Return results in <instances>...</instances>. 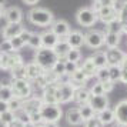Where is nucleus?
<instances>
[{
    "label": "nucleus",
    "mask_w": 127,
    "mask_h": 127,
    "mask_svg": "<svg viewBox=\"0 0 127 127\" xmlns=\"http://www.w3.org/2000/svg\"><path fill=\"white\" fill-rule=\"evenodd\" d=\"M89 106L97 114V113H100V111H103V110H106L109 107V98H107L106 94H101V96H90Z\"/></svg>",
    "instance_id": "obj_14"
},
{
    "label": "nucleus",
    "mask_w": 127,
    "mask_h": 127,
    "mask_svg": "<svg viewBox=\"0 0 127 127\" xmlns=\"http://www.w3.org/2000/svg\"><path fill=\"white\" fill-rule=\"evenodd\" d=\"M76 20L83 27H92V26H94V23L98 19H97V14L90 10V7H81L76 13Z\"/></svg>",
    "instance_id": "obj_5"
},
{
    "label": "nucleus",
    "mask_w": 127,
    "mask_h": 127,
    "mask_svg": "<svg viewBox=\"0 0 127 127\" xmlns=\"http://www.w3.org/2000/svg\"><path fill=\"white\" fill-rule=\"evenodd\" d=\"M101 9V6H100V3L98 1H93V4H92V7H90V10L92 12H94L96 14H97V12Z\"/></svg>",
    "instance_id": "obj_51"
},
{
    "label": "nucleus",
    "mask_w": 127,
    "mask_h": 127,
    "mask_svg": "<svg viewBox=\"0 0 127 127\" xmlns=\"http://www.w3.org/2000/svg\"><path fill=\"white\" fill-rule=\"evenodd\" d=\"M104 44L107 46V49H114V47H119L120 44V34L117 33H104Z\"/></svg>",
    "instance_id": "obj_26"
},
{
    "label": "nucleus",
    "mask_w": 127,
    "mask_h": 127,
    "mask_svg": "<svg viewBox=\"0 0 127 127\" xmlns=\"http://www.w3.org/2000/svg\"><path fill=\"white\" fill-rule=\"evenodd\" d=\"M4 3H6V0H0V6H4Z\"/></svg>",
    "instance_id": "obj_57"
},
{
    "label": "nucleus",
    "mask_w": 127,
    "mask_h": 127,
    "mask_svg": "<svg viewBox=\"0 0 127 127\" xmlns=\"http://www.w3.org/2000/svg\"><path fill=\"white\" fill-rule=\"evenodd\" d=\"M30 36H32V32H30V30H26V29H24L23 32L20 33V36H19V37H20V39L24 41V44H27V41H29Z\"/></svg>",
    "instance_id": "obj_48"
},
{
    "label": "nucleus",
    "mask_w": 127,
    "mask_h": 127,
    "mask_svg": "<svg viewBox=\"0 0 127 127\" xmlns=\"http://www.w3.org/2000/svg\"><path fill=\"white\" fill-rule=\"evenodd\" d=\"M4 19L7 20V23H22V19H23V12L22 9L17 6H12L6 9L4 12Z\"/></svg>",
    "instance_id": "obj_19"
},
{
    "label": "nucleus",
    "mask_w": 127,
    "mask_h": 127,
    "mask_svg": "<svg viewBox=\"0 0 127 127\" xmlns=\"http://www.w3.org/2000/svg\"><path fill=\"white\" fill-rule=\"evenodd\" d=\"M12 79H26V63H19L12 70Z\"/></svg>",
    "instance_id": "obj_29"
},
{
    "label": "nucleus",
    "mask_w": 127,
    "mask_h": 127,
    "mask_svg": "<svg viewBox=\"0 0 127 127\" xmlns=\"http://www.w3.org/2000/svg\"><path fill=\"white\" fill-rule=\"evenodd\" d=\"M97 19L100 22H103L104 24H110L111 22L119 19V13L113 7H101L97 12Z\"/></svg>",
    "instance_id": "obj_16"
},
{
    "label": "nucleus",
    "mask_w": 127,
    "mask_h": 127,
    "mask_svg": "<svg viewBox=\"0 0 127 127\" xmlns=\"http://www.w3.org/2000/svg\"><path fill=\"white\" fill-rule=\"evenodd\" d=\"M7 110H9V103H6V101H1V100H0V114L6 113Z\"/></svg>",
    "instance_id": "obj_50"
},
{
    "label": "nucleus",
    "mask_w": 127,
    "mask_h": 127,
    "mask_svg": "<svg viewBox=\"0 0 127 127\" xmlns=\"http://www.w3.org/2000/svg\"><path fill=\"white\" fill-rule=\"evenodd\" d=\"M14 120L20 121L22 124H26V123L30 121V116L27 114L23 109H19L17 111H14Z\"/></svg>",
    "instance_id": "obj_36"
},
{
    "label": "nucleus",
    "mask_w": 127,
    "mask_h": 127,
    "mask_svg": "<svg viewBox=\"0 0 127 127\" xmlns=\"http://www.w3.org/2000/svg\"><path fill=\"white\" fill-rule=\"evenodd\" d=\"M107 32H110V33H117V34H121V33H123V29H121L120 20L117 19V20H114V22H111L110 24H107Z\"/></svg>",
    "instance_id": "obj_37"
},
{
    "label": "nucleus",
    "mask_w": 127,
    "mask_h": 127,
    "mask_svg": "<svg viewBox=\"0 0 127 127\" xmlns=\"http://www.w3.org/2000/svg\"><path fill=\"white\" fill-rule=\"evenodd\" d=\"M27 46H30L32 49H34V50L41 49V36L39 33H32L29 41H27Z\"/></svg>",
    "instance_id": "obj_32"
},
{
    "label": "nucleus",
    "mask_w": 127,
    "mask_h": 127,
    "mask_svg": "<svg viewBox=\"0 0 127 127\" xmlns=\"http://www.w3.org/2000/svg\"><path fill=\"white\" fill-rule=\"evenodd\" d=\"M23 127H37V126H36V124H33V123H30V121H29V123H26V124H23Z\"/></svg>",
    "instance_id": "obj_55"
},
{
    "label": "nucleus",
    "mask_w": 127,
    "mask_h": 127,
    "mask_svg": "<svg viewBox=\"0 0 127 127\" xmlns=\"http://www.w3.org/2000/svg\"><path fill=\"white\" fill-rule=\"evenodd\" d=\"M101 86H103L104 94H107V93H110L114 89V83H113V81H106V83H101Z\"/></svg>",
    "instance_id": "obj_47"
},
{
    "label": "nucleus",
    "mask_w": 127,
    "mask_h": 127,
    "mask_svg": "<svg viewBox=\"0 0 127 127\" xmlns=\"http://www.w3.org/2000/svg\"><path fill=\"white\" fill-rule=\"evenodd\" d=\"M96 77H97L98 83H106V81H110L109 69H107V67H103V69H97Z\"/></svg>",
    "instance_id": "obj_35"
},
{
    "label": "nucleus",
    "mask_w": 127,
    "mask_h": 127,
    "mask_svg": "<svg viewBox=\"0 0 127 127\" xmlns=\"http://www.w3.org/2000/svg\"><path fill=\"white\" fill-rule=\"evenodd\" d=\"M97 119L100 121H101V124H103L104 127L109 126V124H113L116 121V117H114V111H113V109H107L103 110V111H100V113H97Z\"/></svg>",
    "instance_id": "obj_25"
},
{
    "label": "nucleus",
    "mask_w": 127,
    "mask_h": 127,
    "mask_svg": "<svg viewBox=\"0 0 127 127\" xmlns=\"http://www.w3.org/2000/svg\"><path fill=\"white\" fill-rule=\"evenodd\" d=\"M120 70H121L120 81H123L124 84H127V54H126V57H124V60H123L121 64H120Z\"/></svg>",
    "instance_id": "obj_41"
},
{
    "label": "nucleus",
    "mask_w": 127,
    "mask_h": 127,
    "mask_svg": "<svg viewBox=\"0 0 127 127\" xmlns=\"http://www.w3.org/2000/svg\"><path fill=\"white\" fill-rule=\"evenodd\" d=\"M84 127H104V126L101 124V121L97 119V116H94L93 119L84 121Z\"/></svg>",
    "instance_id": "obj_45"
},
{
    "label": "nucleus",
    "mask_w": 127,
    "mask_h": 127,
    "mask_svg": "<svg viewBox=\"0 0 127 127\" xmlns=\"http://www.w3.org/2000/svg\"><path fill=\"white\" fill-rule=\"evenodd\" d=\"M92 1H97V0H92Z\"/></svg>",
    "instance_id": "obj_58"
},
{
    "label": "nucleus",
    "mask_w": 127,
    "mask_h": 127,
    "mask_svg": "<svg viewBox=\"0 0 127 127\" xmlns=\"http://www.w3.org/2000/svg\"><path fill=\"white\" fill-rule=\"evenodd\" d=\"M93 62L96 64L97 69H103V67H107V59H106V53L98 50V52L94 53V56H92Z\"/></svg>",
    "instance_id": "obj_28"
},
{
    "label": "nucleus",
    "mask_w": 127,
    "mask_h": 127,
    "mask_svg": "<svg viewBox=\"0 0 127 127\" xmlns=\"http://www.w3.org/2000/svg\"><path fill=\"white\" fill-rule=\"evenodd\" d=\"M97 1L100 3L101 7H113V4H114V0H97Z\"/></svg>",
    "instance_id": "obj_49"
},
{
    "label": "nucleus",
    "mask_w": 127,
    "mask_h": 127,
    "mask_svg": "<svg viewBox=\"0 0 127 127\" xmlns=\"http://www.w3.org/2000/svg\"><path fill=\"white\" fill-rule=\"evenodd\" d=\"M114 111V117L117 124H120L123 127H127V100H121L116 104V107L113 109Z\"/></svg>",
    "instance_id": "obj_12"
},
{
    "label": "nucleus",
    "mask_w": 127,
    "mask_h": 127,
    "mask_svg": "<svg viewBox=\"0 0 127 127\" xmlns=\"http://www.w3.org/2000/svg\"><path fill=\"white\" fill-rule=\"evenodd\" d=\"M0 127H9V126H7L6 123H3V121L0 120Z\"/></svg>",
    "instance_id": "obj_56"
},
{
    "label": "nucleus",
    "mask_w": 127,
    "mask_h": 127,
    "mask_svg": "<svg viewBox=\"0 0 127 127\" xmlns=\"http://www.w3.org/2000/svg\"><path fill=\"white\" fill-rule=\"evenodd\" d=\"M84 44L90 49H100L104 44V33L100 30H89L84 34Z\"/></svg>",
    "instance_id": "obj_8"
},
{
    "label": "nucleus",
    "mask_w": 127,
    "mask_h": 127,
    "mask_svg": "<svg viewBox=\"0 0 127 127\" xmlns=\"http://www.w3.org/2000/svg\"><path fill=\"white\" fill-rule=\"evenodd\" d=\"M77 109H79V111H80V116H81V120H83V123H84V121H87V120H90V119H93V117L96 116L94 110L89 106V103L83 104V106H79Z\"/></svg>",
    "instance_id": "obj_27"
},
{
    "label": "nucleus",
    "mask_w": 127,
    "mask_h": 127,
    "mask_svg": "<svg viewBox=\"0 0 127 127\" xmlns=\"http://www.w3.org/2000/svg\"><path fill=\"white\" fill-rule=\"evenodd\" d=\"M81 59V52L80 49H70V52L67 53L66 56V62H74V63H79Z\"/></svg>",
    "instance_id": "obj_33"
},
{
    "label": "nucleus",
    "mask_w": 127,
    "mask_h": 127,
    "mask_svg": "<svg viewBox=\"0 0 127 127\" xmlns=\"http://www.w3.org/2000/svg\"><path fill=\"white\" fill-rule=\"evenodd\" d=\"M50 30L59 37V40H66L67 36H69V33L71 32L70 24L67 23L66 20H63V19L54 20L52 23V26H50Z\"/></svg>",
    "instance_id": "obj_9"
},
{
    "label": "nucleus",
    "mask_w": 127,
    "mask_h": 127,
    "mask_svg": "<svg viewBox=\"0 0 127 127\" xmlns=\"http://www.w3.org/2000/svg\"><path fill=\"white\" fill-rule=\"evenodd\" d=\"M66 120L69 124L71 126H80L83 120H81V116H80V111L77 107H71L66 111Z\"/></svg>",
    "instance_id": "obj_23"
},
{
    "label": "nucleus",
    "mask_w": 127,
    "mask_h": 127,
    "mask_svg": "<svg viewBox=\"0 0 127 127\" xmlns=\"http://www.w3.org/2000/svg\"><path fill=\"white\" fill-rule=\"evenodd\" d=\"M4 12H6L4 6H0V19H3V17H4Z\"/></svg>",
    "instance_id": "obj_54"
},
{
    "label": "nucleus",
    "mask_w": 127,
    "mask_h": 127,
    "mask_svg": "<svg viewBox=\"0 0 127 127\" xmlns=\"http://www.w3.org/2000/svg\"><path fill=\"white\" fill-rule=\"evenodd\" d=\"M79 69L87 76V79H90V77H93V76H96V73H97V67H96V64H94V62H93L92 57H87L86 60L83 62V64L79 66Z\"/></svg>",
    "instance_id": "obj_22"
},
{
    "label": "nucleus",
    "mask_w": 127,
    "mask_h": 127,
    "mask_svg": "<svg viewBox=\"0 0 127 127\" xmlns=\"http://www.w3.org/2000/svg\"><path fill=\"white\" fill-rule=\"evenodd\" d=\"M9 86L12 89L14 98H19L23 101V100H27L29 97H32L33 87L27 79H12V83Z\"/></svg>",
    "instance_id": "obj_3"
},
{
    "label": "nucleus",
    "mask_w": 127,
    "mask_h": 127,
    "mask_svg": "<svg viewBox=\"0 0 127 127\" xmlns=\"http://www.w3.org/2000/svg\"><path fill=\"white\" fill-rule=\"evenodd\" d=\"M0 120L3 121V123H6L7 126H9V124H12L13 121H14V113L10 111V110H7L6 113L0 114Z\"/></svg>",
    "instance_id": "obj_40"
},
{
    "label": "nucleus",
    "mask_w": 127,
    "mask_h": 127,
    "mask_svg": "<svg viewBox=\"0 0 127 127\" xmlns=\"http://www.w3.org/2000/svg\"><path fill=\"white\" fill-rule=\"evenodd\" d=\"M90 93H92V96H101L104 94V90H103V86H101V83H94L90 89Z\"/></svg>",
    "instance_id": "obj_44"
},
{
    "label": "nucleus",
    "mask_w": 127,
    "mask_h": 127,
    "mask_svg": "<svg viewBox=\"0 0 127 127\" xmlns=\"http://www.w3.org/2000/svg\"><path fill=\"white\" fill-rule=\"evenodd\" d=\"M19 63H23V59L16 52L13 53H0V69L1 70H12Z\"/></svg>",
    "instance_id": "obj_7"
},
{
    "label": "nucleus",
    "mask_w": 127,
    "mask_h": 127,
    "mask_svg": "<svg viewBox=\"0 0 127 127\" xmlns=\"http://www.w3.org/2000/svg\"><path fill=\"white\" fill-rule=\"evenodd\" d=\"M40 98L44 104H60V94H59L57 83L47 84L43 89V93H41Z\"/></svg>",
    "instance_id": "obj_6"
},
{
    "label": "nucleus",
    "mask_w": 127,
    "mask_h": 127,
    "mask_svg": "<svg viewBox=\"0 0 127 127\" xmlns=\"http://www.w3.org/2000/svg\"><path fill=\"white\" fill-rule=\"evenodd\" d=\"M27 17H29L30 23L34 24V26H39V27H49L54 22L53 13L44 7H33L29 12Z\"/></svg>",
    "instance_id": "obj_1"
},
{
    "label": "nucleus",
    "mask_w": 127,
    "mask_h": 127,
    "mask_svg": "<svg viewBox=\"0 0 127 127\" xmlns=\"http://www.w3.org/2000/svg\"><path fill=\"white\" fill-rule=\"evenodd\" d=\"M9 127H23V124L20 123V121H17V120H14L12 123V124H9Z\"/></svg>",
    "instance_id": "obj_53"
},
{
    "label": "nucleus",
    "mask_w": 127,
    "mask_h": 127,
    "mask_svg": "<svg viewBox=\"0 0 127 127\" xmlns=\"http://www.w3.org/2000/svg\"><path fill=\"white\" fill-rule=\"evenodd\" d=\"M12 44H10V40H3L1 44H0V53H13Z\"/></svg>",
    "instance_id": "obj_46"
},
{
    "label": "nucleus",
    "mask_w": 127,
    "mask_h": 127,
    "mask_svg": "<svg viewBox=\"0 0 127 127\" xmlns=\"http://www.w3.org/2000/svg\"><path fill=\"white\" fill-rule=\"evenodd\" d=\"M104 53H106V59H107V66H120L121 62L126 57V53L120 50L119 47L107 49Z\"/></svg>",
    "instance_id": "obj_11"
},
{
    "label": "nucleus",
    "mask_w": 127,
    "mask_h": 127,
    "mask_svg": "<svg viewBox=\"0 0 127 127\" xmlns=\"http://www.w3.org/2000/svg\"><path fill=\"white\" fill-rule=\"evenodd\" d=\"M90 96H92V93H90V89H87V87L81 86V87H77L74 89V94H73V101L79 104V106H83V104H87L89 103V100H90Z\"/></svg>",
    "instance_id": "obj_17"
},
{
    "label": "nucleus",
    "mask_w": 127,
    "mask_h": 127,
    "mask_svg": "<svg viewBox=\"0 0 127 127\" xmlns=\"http://www.w3.org/2000/svg\"><path fill=\"white\" fill-rule=\"evenodd\" d=\"M12 98H14V96H13V92L10 89V86L9 84H3V87L0 89V100L9 103Z\"/></svg>",
    "instance_id": "obj_30"
},
{
    "label": "nucleus",
    "mask_w": 127,
    "mask_h": 127,
    "mask_svg": "<svg viewBox=\"0 0 127 127\" xmlns=\"http://www.w3.org/2000/svg\"><path fill=\"white\" fill-rule=\"evenodd\" d=\"M76 70H79V63H74V62H64V73H66V76H71Z\"/></svg>",
    "instance_id": "obj_39"
},
{
    "label": "nucleus",
    "mask_w": 127,
    "mask_h": 127,
    "mask_svg": "<svg viewBox=\"0 0 127 127\" xmlns=\"http://www.w3.org/2000/svg\"><path fill=\"white\" fill-rule=\"evenodd\" d=\"M40 36H41V47H44V49H53L56 46V43L59 41V37L52 30H46Z\"/></svg>",
    "instance_id": "obj_21"
},
{
    "label": "nucleus",
    "mask_w": 127,
    "mask_h": 127,
    "mask_svg": "<svg viewBox=\"0 0 127 127\" xmlns=\"http://www.w3.org/2000/svg\"><path fill=\"white\" fill-rule=\"evenodd\" d=\"M57 89H59V94H60V104L69 103V101L73 100L74 87L71 86L69 81H59Z\"/></svg>",
    "instance_id": "obj_10"
},
{
    "label": "nucleus",
    "mask_w": 127,
    "mask_h": 127,
    "mask_svg": "<svg viewBox=\"0 0 127 127\" xmlns=\"http://www.w3.org/2000/svg\"><path fill=\"white\" fill-rule=\"evenodd\" d=\"M10 44H12V47H13V50H14V52L17 53L19 50H20V49H22V47L24 46V41L22 40V39H20V37H13L12 40H10Z\"/></svg>",
    "instance_id": "obj_42"
},
{
    "label": "nucleus",
    "mask_w": 127,
    "mask_h": 127,
    "mask_svg": "<svg viewBox=\"0 0 127 127\" xmlns=\"http://www.w3.org/2000/svg\"><path fill=\"white\" fill-rule=\"evenodd\" d=\"M22 104H23L22 100H19V98H12V100L9 101V110L14 113V111H17L19 109H22Z\"/></svg>",
    "instance_id": "obj_43"
},
{
    "label": "nucleus",
    "mask_w": 127,
    "mask_h": 127,
    "mask_svg": "<svg viewBox=\"0 0 127 127\" xmlns=\"http://www.w3.org/2000/svg\"><path fill=\"white\" fill-rule=\"evenodd\" d=\"M119 20H120V23H121L123 33H126V34H127V1L124 3L123 10H121L120 14H119Z\"/></svg>",
    "instance_id": "obj_34"
},
{
    "label": "nucleus",
    "mask_w": 127,
    "mask_h": 127,
    "mask_svg": "<svg viewBox=\"0 0 127 127\" xmlns=\"http://www.w3.org/2000/svg\"><path fill=\"white\" fill-rule=\"evenodd\" d=\"M23 1L26 4H29V6H34V4H37L40 0H23Z\"/></svg>",
    "instance_id": "obj_52"
},
{
    "label": "nucleus",
    "mask_w": 127,
    "mask_h": 127,
    "mask_svg": "<svg viewBox=\"0 0 127 127\" xmlns=\"http://www.w3.org/2000/svg\"><path fill=\"white\" fill-rule=\"evenodd\" d=\"M66 41L69 43V46L71 49H80L83 44H84V34L79 32V30H71L67 36Z\"/></svg>",
    "instance_id": "obj_18"
},
{
    "label": "nucleus",
    "mask_w": 127,
    "mask_h": 127,
    "mask_svg": "<svg viewBox=\"0 0 127 127\" xmlns=\"http://www.w3.org/2000/svg\"><path fill=\"white\" fill-rule=\"evenodd\" d=\"M41 104H43V101H41L40 97H37V96H32V97H29L27 100H23L22 109L30 116V114H33V113L40 111Z\"/></svg>",
    "instance_id": "obj_15"
},
{
    "label": "nucleus",
    "mask_w": 127,
    "mask_h": 127,
    "mask_svg": "<svg viewBox=\"0 0 127 127\" xmlns=\"http://www.w3.org/2000/svg\"><path fill=\"white\" fill-rule=\"evenodd\" d=\"M109 69V74H110V81H120L121 79V70H120V66H107Z\"/></svg>",
    "instance_id": "obj_31"
},
{
    "label": "nucleus",
    "mask_w": 127,
    "mask_h": 127,
    "mask_svg": "<svg viewBox=\"0 0 127 127\" xmlns=\"http://www.w3.org/2000/svg\"><path fill=\"white\" fill-rule=\"evenodd\" d=\"M70 49L71 47L69 46V43L66 40H59L56 43V46L53 47V52L56 53V56L59 57V60H64L66 56H67V53L70 52Z\"/></svg>",
    "instance_id": "obj_24"
},
{
    "label": "nucleus",
    "mask_w": 127,
    "mask_h": 127,
    "mask_svg": "<svg viewBox=\"0 0 127 127\" xmlns=\"http://www.w3.org/2000/svg\"><path fill=\"white\" fill-rule=\"evenodd\" d=\"M24 30L22 23H7L3 29H1V36L4 40H12L13 37L20 36V33Z\"/></svg>",
    "instance_id": "obj_13"
},
{
    "label": "nucleus",
    "mask_w": 127,
    "mask_h": 127,
    "mask_svg": "<svg viewBox=\"0 0 127 127\" xmlns=\"http://www.w3.org/2000/svg\"><path fill=\"white\" fill-rule=\"evenodd\" d=\"M40 116L43 123H57L62 116H63V111H62V107L60 104H41L40 107Z\"/></svg>",
    "instance_id": "obj_4"
},
{
    "label": "nucleus",
    "mask_w": 127,
    "mask_h": 127,
    "mask_svg": "<svg viewBox=\"0 0 127 127\" xmlns=\"http://www.w3.org/2000/svg\"><path fill=\"white\" fill-rule=\"evenodd\" d=\"M43 73H44V70L41 69L37 63H34V62L26 63V79L29 81H34L36 79L40 77Z\"/></svg>",
    "instance_id": "obj_20"
},
{
    "label": "nucleus",
    "mask_w": 127,
    "mask_h": 127,
    "mask_svg": "<svg viewBox=\"0 0 127 127\" xmlns=\"http://www.w3.org/2000/svg\"><path fill=\"white\" fill-rule=\"evenodd\" d=\"M57 62H59V57L56 56V53L53 52V49L41 47L39 50H36V53H34V63L39 64L44 71L52 70L53 66Z\"/></svg>",
    "instance_id": "obj_2"
},
{
    "label": "nucleus",
    "mask_w": 127,
    "mask_h": 127,
    "mask_svg": "<svg viewBox=\"0 0 127 127\" xmlns=\"http://www.w3.org/2000/svg\"><path fill=\"white\" fill-rule=\"evenodd\" d=\"M64 62H66V60H59L57 63L53 66V69H52L53 73H54L56 76H59V79H60L62 76L66 74V73H64Z\"/></svg>",
    "instance_id": "obj_38"
}]
</instances>
